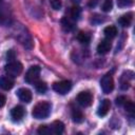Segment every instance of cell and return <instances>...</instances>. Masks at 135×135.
Wrapping results in <instances>:
<instances>
[{
  "mask_svg": "<svg viewBox=\"0 0 135 135\" xmlns=\"http://www.w3.org/2000/svg\"><path fill=\"white\" fill-rule=\"evenodd\" d=\"M51 109H52V105L50 102L42 101V102L37 103L34 107V109L32 111V115L36 119H44V118L49 117V115L51 113Z\"/></svg>",
  "mask_w": 135,
  "mask_h": 135,
  "instance_id": "obj_1",
  "label": "cell"
},
{
  "mask_svg": "<svg viewBox=\"0 0 135 135\" xmlns=\"http://www.w3.org/2000/svg\"><path fill=\"white\" fill-rule=\"evenodd\" d=\"M4 71H5L7 76H9L12 78H16L22 73L23 66L19 61H12V62H8L5 65Z\"/></svg>",
  "mask_w": 135,
  "mask_h": 135,
  "instance_id": "obj_2",
  "label": "cell"
},
{
  "mask_svg": "<svg viewBox=\"0 0 135 135\" xmlns=\"http://www.w3.org/2000/svg\"><path fill=\"white\" fill-rule=\"evenodd\" d=\"M40 72H41V69H40L39 65H33V66H31L27 70L26 74H25V77H24L25 81L27 83H35L39 79Z\"/></svg>",
  "mask_w": 135,
  "mask_h": 135,
  "instance_id": "obj_3",
  "label": "cell"
},
{
  "mask_svg": "<svg viewBox=\"0 0 135 135\" xmlns=\"http://www.w3.org/2000/svg\"><path fill=\"white\" fill-rule=\"evenodd\" d=\"M71 89H72V82L70 80H61L53 84V90L60 95H65L71 91Z\"/></svg>",
  "mask_w": 135,
  "mask_h": 135,
  "instance_id": "obj_4",
  "label": "cell"
},
{
  "mask_svg": "<svg viewBox=\"0 0 135 135\" xmlns=\"http://www.w3.org/2000/svg\"><path fill=\"white\" fill-rule=\"evenodd\" d=\"M100 86L104 94H110L114 89V80L111 74H105L100 80Z\"/></svg>",
  "mask_w": 135,
  "mask_h": 135,
  "instance_id": "obj_5",
  "label": "cell"
},
{
  "mask_svg": "<svg viewBox=\"0 0 135 135\" xmlns=\"http://www.w3.org/2000/svg\"><path fill=\"white\" fill-rule=\"evenodd\" d=\"M92 100H93V96L92 94L89 92V91H83V92H80L78 95H77V102L83 107V108H86V107H90L92 104Z\"/></svg>",
  "mask_w": 135,
  "mask_h": 135,
  "instance_id": "obj_6",
  "label": "cell"
},
{
  "mask_svg": "<svg viewBox=\"0 0 135 135\" xmlns=\"http://www.w3.org/2000/svg\"><path fill=\"white\" fill-rule=\"evenodd\" d=\"M18 40L23 44V46L25 47V49H27V50H31L32 47H33V40H32V37H31V35L24 30V28H22V31L18 34Z\"/></svg>",
  "mask_w": 135,
  "mask_h": 135,
  "instance_id": "obj_7",
  "label": "cell"
},
{
  "mask_svg": "<svg viewBox=\"0 0 135 135\" xmlns=\"http://www.w3.org/2000/svg\"><path fill=\"white\" fill-rule=\"evenodd\" d=\"M17 96H18V98H19L21 101L26 102V103L31 102V101H32V97H33L32 92H31L28 89H26V88H20V89L17 91Z\"/></svg>",
  "mask_w": 135,
  "mask_h": 135,
  "instance_id": "obj_8",
  "label": "cell"
},
{
  "mask_svg": "<svg viewBox=\"0 0 135 135\" xmlns=\"http://www.w3.org/2000/svg\"><path fill=\"white\" fill-rule=\"evenodd\" d=\"M25 114V110L21 105H16L11 110V117L14 121H19L23 118Z\"/></svg>",
  "mask_w": 135,
  "mask_h": 135,
  "instance_id": "obj_9",
  "label": "cell"
},
{
  "mask_svg": "<svg viewBox=\"0 0 135 135\" xmlns=\"http://www.w3.org/2000/svg\"><path fill=\"white\" fill-rule=\"evenodd\" d=\"M112 47V44H111V41L110 39H103L99 42V44L97 45V53L99 55H104L107 54Z\"/></svg>",
  "mask_w": 135,
  "mask_h": 135,
  "instance_id": "obj_10",
  "label": "cell"
},
{
  "mask_svg": "<svg viewBox=\"0 0 135 135\" xmlns=\"http://www.w3.org/2000/svg\"><path fill=\"white\" fill-rule=\"evenodd\" d=\"M110 108H111V102H110V100H109V99H103V100L100 102V104H99V107H98V109H97V114H98V116H100V117L105 116V115L108 114Z\"/></svg>",
  "mask_w": 135,
  "mask_h": 135,
  "instance_id": "obj_11",
  "label": "cell"
},
{
  "mask_svg": "<svg viewBox=\"0 0 135 135\" xmlns=\"http://www.w3.org/2000/svg\"><path fill=\"white\" fill-rule=\"evenodd\" d=\"M15 82L12 79V77H7V76H3L0 77V89L4 90V91H8L14 86Z\"/></svg>",
  "mask_w": 135,
  "mask_h": 135,
  "instance_id": "obj_12",
  "label": "cell"
},
{
  "mask_svg": "<svg viewBox=\"0 0 135 135\" xmlns=\"http://www.w3.org/2000/svg\"><path fill=\"white\" fill-rule=\"evenodd\" d=\"M132 20H133V13H127V14H123L121 17H119L118 19V23L122 26V27H129L132 23Z\"/></svg>",
  "mask_w": 135,
  "mask_h": 135,
  "instance_id": "obj_13",
  "label": "cell"
},
{
  "mask_svg": "<svg viewBox=\"0 0 135 135\" xmlns=\"http://www.w3.org/2000/svg\"><path fill=\"white\" fill-rule=\"evenodd\" d=\"M50 131H51V134H62L63 131H64V124H63V122H61L59 120L54 121L50 126Z\"/></svg>",
  "mask_w": 135,
  "mask_h": 135,
  "instance_id": "obj_14",
  "label": "cell"
},
{
  "mask_svg": "<svg viewBox=\"0 0 135 135\" xmlns=\"http://www.w3.org/2000/svg\"><path fill=\"white\" fill-rule=\"evenodd\" d=\"M103 34H104L107 39H113L117 36V28L114 25H109V26L104 27Z\"/></svg>",
  "mask_w": 135,
  "mask_h": 135,
  "instance_id": "obj_15",
  "label": "cell"
},
{
  "mask_svg": "<svg viewBox=\"0 0 135 135\" xmlns=\"http://www.w3.org/2000/svg\"><path fill=\"white\" fill-rule=\"evenodd\" d=\"M72 118L73 121L76 123H81L84 120V115L82 114V112L78 109H73L72 111Z\"/></svg>",
  "mask_w": 135,
  "mask_h": 135,
  "instance_id": "obj_16",
  "label": "cell"
},
{
  "mask_svg": "<svg viewBox=\"0 0 135 135\" xmlns=\"http://www.w3.org/2000/svg\"><path fill=\"white\" fill-rule=\"evenodd\" d=\"M77 39L82 44H89L91 41V36H90V34H88L85 32H79L77 35Z\"/></svg>",
  "mask_w": 135,
  "mask_h": 135,
  "instance_id": "obj_17",
  "label": "cell"
},
{
  "mask_svg": "<svg viewBox=\"0 0 135 135\" xmlns=\"http://www.w3.org/2000/svg\"><path fill=\"white\" fill-rule=\"evenodd\" d=\"M80 13H81V11H80V7L79 6H77V5L72 6L71 9H70V17H71V19L73 21L78 20L79 17H80Z\"/></svg>",
  "mask_w": 135,
  "mask_h": 135,
  "instance_id": "obj_18",
  "label": "cell"
},
{
  "mask_svg": "<svg viewBox=\"0 0 135 135\" xmlns=\"http://www.w3.org/2000/svg\"><path fill=\"white\" fill-rule=\"evenodd\" d=\"M61 23H62V27H63V30H64L65 32H71V31H73V30H74V27H75L74 23H73L70 19H68L66 17L62 18Z\"/></svg>",
  "mask_w": 135,
  "mask_h": 135,
  "instance_id": "obj_19",
  "label": "cell"
},
{
  "mask_svg": "<svg viewBox=\"0 0 135 135\" xmlns=\"http://www.w3.org/2000/svg\"><path fill=\"white\" fill-rule=\"evenodd\" d=\"M35 89H36V91L39 93V94H44L45 92H46V90H47V85H46V83L44 82V81H36L35 83Z\"/></svg>",
  "mask_w": 135,
  "mask_h": 135,
  "instance_id": "obj_20",
  "label": "cell"
},
{
  "mask_svg": "<svg viewBox=\"0 0 135 135\" xmlns=\"http://www.w3.org/2000/svg\"><path fill=\"white\" fill-rule=\"evenodd\" d=\"M123 108H124V110L133 117L134 116V113H135V105H134V103H133V101H131V100H127L126 101V103L123 104Z\"/></svg>",
  "mask_w": 135,
  "mask_h": 135,
  "instance_id": "obj_21",
  "label": "cell"
},
{
  "mask_svg": "<svg viewBox=\"0 0 135 135\" xmlns=\"http://www.w3.org/2000/svg\"><path fill=\"white\" fill-rule=\"evenodd\" d=\"M112 8H113V1L112 0H104L103 3H102L101 9L104 13H109V12L112 11Z\"/></svg>",
  "mask_w": 135,
  "mask_h": 135,
  "instance_id": "obj_22",
  "label": "cell"
},
{
  "mask_svg": "<svg viewBox=\"0 0 135 135\" xmlns=\"http://www.w3.org/2000/svg\"><path fill=\"white\" fill-rule=\"evenodd\" d=\"M37 133L40 134V135H47V134H51V131H50V127L49 126H40L37 130Z\"/></svg>",
  "mask_w": 135,
  "mask_h": 135,
  "instance_id": "obj_23",
  "label": "cell"
},
{
  "mask_svg": "<svg viewBox=\"0 0 135 135\" xmlns=\"http://www.w3.org/2000/svg\"><path fill=\"white\" fill-rule=\"evenodd\" d=\"M134 0H117V5L119 7H129L133 4Z\"/></svg>",
  "mask_w": 135,
  "mask_h": 135,
  "instance_id": "obj_24",
  "label": "cell"
},
{
  "mask_svg": "<svg viewBox=\"0 0 135 135\" xmlns=\"http://www.w3.org/2000/svg\"><path fill=\"white\" fill-rule=\"evenodd\" d=\"M128 100V98L126 97V96H118L117 98H116V104L118 105V107H123V104L126 103V101Z\"/></svg>",
  "mask_w": 135,
  "mask_h": 135,
  "instance_id": "obj_25",
  "label": "cell"
},
{
  "mask_svg": "<svg viewBox=\"0 0 135 135\" xmlns=\"http://www.w3.org/2000/svg\"><path fill=\"white\" fill-rule=\"evenodd\" d=\"M15 58H16V54L13 50H9L7 53H6V59L8 62H12V61H15Z\"/></svg>",
  "mask_w": 135,
  "mask_h": 135,
  "instance_id": "obj_26",
  "label": "cell"
},
{
  "mask_svg": "<svg viewBox=\"0 0 135 135\" xmlns=\"http://www.w3.org/2000/svg\"><path fill=\"white\" fill-rule=\"evenodd\" d=\"M51 4H52V7H53L54 9H56V11L60 9V7H61V5H62V3H61L60 0H52Z\"/></svg>",
  "mask_w": 135,
  "mask_h": 135,
  "instance_id": "obj_27",
  "label": "cell"
},
{
  "mask_svg": "<svg viewBox=\"0 0 135 135\" xmlns=\"http://www.w3.org/2000/svg\"><path fill=\"white\" fill-rule=\"evenodd\" d=\"M101 17H102V16L95 15V16L92 18V22H93L94 24H99V23L103 22V21H104V19H103V18H101Z\"/></svg>",
  "mask_w": 135,
  "mask_h": 135,
  "instance_id": "obj_28",
  "label": "cell"
},
{
  "mask_svg": "<svg viewBox=\"0 0 135 135\" xmlns=\"http://www.w3.org/2000/svg\"><path fill=\"white\" fill-rule=\"evenodd\" d=\"M5 101H6V98L4 95L0 94V108H2L4 104H5Z\"/></svg>",
  "mask_w": 135,
  "mask_h": 135,
  "instance_id": "obj_29",
  "label": "cell"
},
{
  "mask_svg": "<svg viewBox=\"0 0 135 135\" xmlns=\"http://www.w3.org/2000/svg\"><path fill=\"white\" fill-rule=\"evenodd\" d=\"M96 3H97V0H90V2H89V6H95L96 5Z\"/></svg>",
  "mask_w": 135,
  "mask_h": 135,
  "instance_id": "obj_30",
  "label": "cell"
},
{
  "mask_svg": "<svg viewBox=\"0 0 135 135\" xmlns=\"http://www.w3.org/2000/svg\"><path fill=\"white\" fill-rule=\"evenodd\" d=\"M72 1H73L74 3H79V2H80V0H72Z\"/></svg>",
  "mask_w": 135,
  "mask_h": 135,
  "instance_id": "obj_31",
  "label": "cell"
}]
</instances>
